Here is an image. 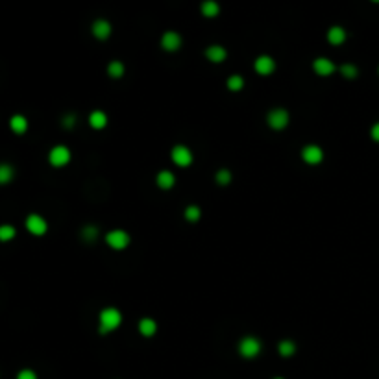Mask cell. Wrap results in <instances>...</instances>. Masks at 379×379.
<instances>
[{"label":"cell","mask_w":379,"mask_h":379,"mask_svg":"<svg viewBox=\"0 0 379 379\" xmlns=\"http://www.w3.org/2000/svg\"><path fill=\"white\" fill-rule=\"evenodd\" d=\"M10 126L15 133H24V131L28 130V120L24 119L22 115H15V117H11Z\"/></svg>","instance_id":"obj_17"},{"label":"cell","mask_w":379,"mask_h":379,"mask_svg":"<svg viewBox=\"0 0 379 379\" xmlns=\"http://www.w3.org/2000/svg\"><path fill=\"white\" fill-rule=\"evenodd\" d=\"M174 183H176V178H174V174L170 170H161L157 174V185L161 189H172Z\"/></svg>","instance_id":"obj_15"},{"label":"cell","mask_w":379,"mask_h":379,"mask_svg":"<svg viewBox=\"0 0 379 379\" xmlns=\"http://www.w3.org/2000/svg\"><path fill=\"white\" fill-rule=\"evenodd\" d=\"M277 352L281 353L283 357H291V355H294V352H296V344H294L293 341L285 339V341H281L277 344Z\"/></svg>","instance_id":"obj_19"},{"label":"cell","mask_w":379,"mask_h":379,"mask_svg":"<svg viewBox=\"0 0 379 379\" xmlns=\"http://www.w3.org/2000/svg\"><path fill=\"white\" fill-rule=\"evenodd\" d=\"M170 156H172V161L176 163L178 167H189L191 163H193V152L187 147H183V145L174 147L172 152H170Z\"/></svg>","instance_id":"obj_5"},{"label":"cell","mask_w":379,"mask_h":379,"mask_svg":"<svg viewBox=\"0 0 379 379\" xmlns=\"http://www.w3.org/2000/svg\"><path fill=\"white\" fill-rule=\"evenodd\" d=\"M83 233H85V239H89V241H92V239H97V229H94V227H91V226H89V227H85V229H83Z\"/></svg>","instance_id":"obj_29"},{"label":"cell","mask_w":379,"mask_h":379,"mask_svg":"<svg viewBox=\"0 0 379 379\" xmlns=\"http://www.w3.org/2000/svg\"><path fill=\"white\" fill-rule=\"evenodd\" d=\"M161 46L165 50H168V52H174V50H178L179 46H181V37H179V33L167 32L161 37Z\"/></svg>","instance_id":"obj_11"},{"label":"cell","mask_w":379,"mask_h":379,"mask_svg":"<svg viewBox=\"0 0 379 379\" xmlns=\"http://www.w3.org/2000/svg\"><path fill=\"white\" fill-rule=\"evenodd\" d=\"M254 67H255V72H259V74H263V76H268L276 71V61L272 60L270 56H259V58L255 60Z\"/></svg>","instance_id":"obj_9"},{"label":"cell","mask_w":379,"mask_h":379,"mask_svg":"<svg viewBox=\"0 0 379 379\" xmlns=\"http://www.w3.org/2000/svg\"><path fill=\"white\" fill-rule=\"evenodd\" d=\"M372 2H379V0H372Z\"/></svg>","instance_id":"obj_32"},{"label":"cell","mask_w":379,"mask_h":379,"mask_svg":"<svg viewBox=\"0 0 379 379\" xmlns=\"http://www.w3.org/2000/svg\"><path fill=\"white\" fill-rule=\"evenodd\" d=\"M302 157H303V161L309 163V165H318V163L324 159V152H322L320 147H316V145H307V147L303 148Z\"/></svg>","instance_id":"obj_7"},{"label":"cell","mask_w":379,"mask_h":379,"mask_svg":"<svg viewBox=\"0 0 379 379\" xmlns=\"http://www.w3.org/2000/svg\"><path fill=\"white\" fill-rule=\"evenodd\" d=\"M243 87H244V80L241 76H231V78L227 80V89H229V91H241Z\"/></svg>","instance_id":"obj_24"},{"label":"cell","mask_w":379,"mask_h":379,"mask_svg":"<svg viewBox=\"0 0 379 379\" xmlns=\"http://www.w3.org/2000/svg\"><path fill=\"white\" fill-rule=\"evenodd\" d=\"M266 122L272 130H283L289 124V113L285 109H272L266 117Z\"/></svg>","instance_id":"obj_4"},{"label":"cell","mask_w":379,"mask_h":379,"mask_svg":"<svg viewBox=\"0 0 379 379\" xmlns=\"http://www.w3.org/2000/svg\"><path fill=\"white\" fill-rule=\"evenodd\" d=\"M200 215H202V211L198 206H189L185 209V218H187L189 222H198V220H200Z\"/></svg>","instance_id":"obj_22"},{"label":"cell","mask_w":379,"mask_h":379,"mask_svg":"<svg viewBox=\"0 0 379 379\" xmlns=\"http://www.w3.org/2000/svg\"><path fill=\"white\" fill-rule=\"evenodd\" d=\"M92 33H94L97 39H108L111 35V24L108 21L100 19V21H97L92 24Z\"/></svg>","instance_id":"obj_12"},{"label":"cell","mask_w":379,"mask_h":379,"mask_svg":"<svg viewBox=\"0 0 379 379\" xmlns=\"http://www.w3.org/2000/svg\"><path fill=\"white\" fill-rule=\"evenodd\" d=\"M106 243L113 250H124L130 244V235L124 229H113L106 235Z\"/></svg>","instance_id":"obj_3"},{"label":"cell","mask_w":379,"mask_h":379,"mask_svg":"<svg viewBox=\"0 0 379 379\" xmlns=\"http://www.w3.org/2000/svg\"><path fill=\"white\" fill-rule=\"evenodd\" d=\"M327 41H329L331 44L344 43V41H346V32H344V28H341V26L329 28V32H327Z\"/></svg>","instance_id":"obj_14"},{"label":"cell","mask_w":379,"mask_h":379,"mask_svg":"<svg viewBox=\"0 0 379 379\" xmlns=\"http://www.w3.org/2000/svg\"><path fill=\"white\" fill-rule=\"evenodd\" d=\"M217 181L220 185H226L231 181V172L229 170H226V168H222V170H218L217 172Z\"/></svg>","instance_id":"obj_27"},{"label":"cell","mask_w":379,"mask_h":379,"mask_svg":"<svg viewBox=\"0 0 379 379\" xmlns=\"http://www.w3.org/2000/svg\"><path fill=\"white\" fill-rule=\"evenodd\" d=\"M108 72L111 78H120V76L124 74V65L120 61H111L108 67Z\"/></svg>","instance_id":"obj_21"},{"label":"cell","mask_w":379,"mask_h":379,"mask_svg":"<svg viewBox=\"0 0 379 379\" xmlns=\"http://www.w3.org/2000/svg\"><path fill=\"white\" fill-rule=\"evenodd\" d=\"M26 227H28V231L33 233V235H44L49 226H46V220H44L43 217L30 215V217L26 218Z\"/></svg>","instance_id":"obj_8"},{"label":"cell","mask_w":379,"mask_h":379,"mask_svg":"<svg viewBox=\"0 0 379 379\" xmlns=\"http://www.w3.org/2000/svg\"><path fill=\"white\" fill-rule=\"evenodd\" d=\"M218 11H220V8H218V4L215 0H206V2L202 4V13L206 17H217Z\"/></svg>","instance_id":"obj_20"},{"label":"cell","mask_w":379,"mask_h":379,"mask_svg":"<svg viewBox=\"0 0 379 379\" xmlns=\"http://www.w3.org/2000/svg\"><path fill=\"white\" fill-rule=\"evenodd\" d=\"M226 49H222V46H218V44H213V46H209V49L206 50V58L209 61H213V63H220V61L226 60Z\"/></svg>","instance_id":"obj_13"},{"label":"cell","mask_w":379,"mask_h":379,"mask_svg":"<svg viewBox=\"0 0 379 379\" xmlns=\"http://www.w3.org/2000/svg\"><path fill=\"white\" fill-rule=\"evenodd\" d=\"M89 122H91V126L94 130H102L108 124V115L104 113V111H92L91 117H89Z\"/></svg>","instance_id":"obj_16"},{"label":"cell","mask_w":379,"mask_h":379,"mask_svg":"<svg viewBox=\"0 0 379 379\" xmlns=\"http://www.w3.org/2000/svg\"><path fill=\"white\" fill-rule=\"evenodd\" d=\"M370 135H372V139H374L375 143H379V122H375V124L372 126V130H370Z\"/></svg>","instance_id":"obj_30"},{"label":"cell","mask_w":379,"mask_h":379,"mask_svg":"<svg viewBox=\"0 0 379 379\" xmlns=\"http://www.w3.org/2000/svg\"><path fill=\"white\" fill-rule=\"evenodd\" d=\"M74 115H67V119L65 120H63V124H65V126H72V124H74Z\"/></svg>","instance_id":"obj_31"},{"label":"cell","mask_w":379,"mask_h":379,"mask_svg":"<svg viewBox=\"0 0 379 379\" xmlns=\"http://www.w3.org/2000/svg\"><path fill=\"white\" fill-rule=\"evenodd\" d=\"M120 324H122V314L119 309L108 307L100 313V333H109L117 329Z\"/></svg>","instance_id":"obj_1"},{"label":"cell","mask_w":379,"mask_h":379,"mask_svg":"<svg viewBox=\"0 0 379 379\" xmlns=\"http://www.w3.org/2000/svg\"><path fill=\"white\" fill-rule=\"evenodd\" d=\"M274 379H283V377H274Z\"/></svg>","instance_id":"obj_33"},{"label":"cell","mask_w":379,"mask_h":379,"mask_svg":"<svg viewBox=\"0 0 379 379\" xmlns=\"http://www.w3.org/2000/svg\"><path fill=\"white\" fill-rule=\"evenodd\" d=\"M341 72H342V76H344V78H355V76H357V67L346 63V65L341 67Z\"/></svg>","instance_id":"obj_26"},{"label":"cell","mask_w":379,"mask_h":379,"mask_svg":"<svg viewBox=\"0 0 379 379\" xmlns=\"http://www.w3.org/2000/svg\"><path fill=\"white\" fill-rule=\"evenodd\" d=\"M49 159L54 167H65L67 163L71 161V150L67 147H61V145L60 147H54L52 152H50Z\"/></svg>","instance_id":"obj_6"},{"label":"cell","mask_w":379,"mask_h":379,"mask_svg":"<svg viewBox=\"0 0 379 379\" xmlns=\"http://www.w3.org/2000/svg\"><path fill=\"white\" fill-rule=\"evenodd\" d=\"M313 69H314V72L316 74H320V76H329V74H333L335 72V63L333 61H329L327 58H318V60H314V63H313Z\"/></svg>","instance_id":"obj_10"},{"label":"cell","mask_w":379,"mask_h":379,"mask_svg":"<svg viewBox=\"0 0 379 379\" xmlns=\"http://www.w3.org/2000/svg\"><path fill=\"white\" fill-rule=\"evenodd\" d=\"M239 353L244 359H254L261 353V342L255 337H244L243 341L239 342Z\"/></svg>","instance_id":"obj_2"},{"label":"cell","mask_w":379,"mask_h":379,"mask_svg":"<svg viewBox=\"0 0 379 379\" xmlns=\"http://www.w3.org/2000/svg\"><path fill=\"white\" fill-rule=\"evenodd\" d=\"M17 379H37V375H35V372L33 370H21L19 372V375H17Z\"/></svg>","instance_id":"obj_28"},{"label":"cell","mask_w":379,"mask_h":379,"mask_svg":"<svg viewBox=\"0 0 379 379\" xmlns=\"http://www.w3.org/2000/svg\"><path fill=\"white\" fill-rule=\"evenodd\" d=\"M156 329H157V324L152 318H143L141 322H139V331H141V335L152 337L154 333H156Z\"/></svg>","instance_id":"obj_18"},{"label":"cell","mask_w":379,"mask_h":379,"mask_svg":"<svg viewBox=\"0 0 379 379\" xmlns=\"http://www.w3.org/2000/svg\"><path fill=\"white\" fill-rule=\"evenodd\" d=\"M13 178V168L10 165H0V183H8Z\"/></svg>","instance_id":"obj_23"},{"label":"cell","mask_w":379,"mask_h":379,"mask_svg":"<svg viewBox=\"0 0 379 379\" xmlns=\"http://www.w3.org/2000/svg\"><path fill=\"white\" fill-rule=\"evenodd\" d=\"M15 227L13 226H0V241H11L15 237Z\"/></svg>","instance_id":"obj_25"}]
</instances>
